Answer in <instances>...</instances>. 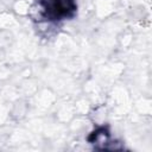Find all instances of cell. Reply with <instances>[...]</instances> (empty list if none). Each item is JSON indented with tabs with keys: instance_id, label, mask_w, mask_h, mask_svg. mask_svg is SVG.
<instances>
[{
	"instance_id": "cell-1",
	"label": "cell",
	"mask_w": 152,
	"mask_h": 152,
	"mask_svg": "<svg viewBox=\"0 0 152 152\" xmlns=\"http://www.w3.org/2000/svg\"><path fill=\"white\" fill-rule=\"evenodd\" d=\"M38 7L40 17L51 23L72 18L77 11L76 0H38Z\"/></svg>"
}]
</instances>
